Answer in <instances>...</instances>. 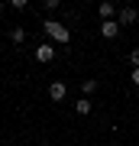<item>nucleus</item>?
<instances>
[{
    "instance_id": "obj_1",
    "label": "nucleus",
    "mask_w": 139,
    "mask_h": 146,
    "mask_svg": "<svg viewBox=\"0 0 139 146\" xmlns=\"http://www.w3.org/2000/svg\"><path fill=\"white\" fill-rule=\"evenodd\" d=\"M42 29H45V36H49L52 42H58V46H65V42L71 39L68 26H62V23H55V20H45V23H42Z\"/></svg>"
},
{
    "instance_id": "obj_2",
    "label": "nucleus",
    "mask_w": 139,
    "mask_h": 146,
    "mask_svg": "<svg viewBox=\"0 0 139 146\" xmlns=\"http://www.w3.org/2000/svg\"><path fill=\"white\" fill-rule=\"evenodd\" d=\"M139 20V13L133 10V7H123V10H117V23L120 26H129V23H136Z\"/></svg>"
},
{
    "instance_id": "obj_3",
    "label": "nucleus",
    "mask_w": 139,
    "mask_h": 146,
    "mask_svg": "<svg viewBox=\"0 0 139 146\" xmlns=\"http://www.w3.org/2000/svg\"><path fill=\"white\" fill-rule=\"evenodd\" d=\"M100 36H103V39H117V36H120V23H117V20L100 23Z\"/></svg>"
},
{
    "instance_id": "obj_4",
    "label": "nucleus",
    "mask_w": 139,
    "mask_h": 146,
    "mask_svg": "<svg viewBox=\"0 0 139 146\" xmlns=\"http://www.w3.org/2000/svg\"><path fill=\"white\" fill-rule=\"evenodd\" d=\"M55 58V49H52V42H42L36 49V62H52Z\"/></svg>"
},
{
    "instance_id": "obj_5",
    "label": "nucleus",
    "mask_w": 139,
    "mask_h": 146,
    "mask_svg": "<svg viewBox=\"0 0 139 146\" xmlns=\"http://www.w3.org/2000/svg\"><path fill=\"white\" fill-rule=\"evenodd\" d=\"M65 94H68V88H65L62 81H52V84H49V98H52V101H65Z\"/></svg>"
},
{
    "instance_id": "obj_6",
    "label": "nucleus",
    "mask_w": 139,
    "mask_h": 146,
    "mask_svg": "<svg viewBox=\"0 0 139 146\" xmlns=\"http://www.w3.org/2000/svg\"><path fill=\"white\" fill-rule=\"evenodd\" d=\"M97 13H100V23L117 20V7H113V3H100V7H97Z\"/></svg>"
},
{
    "instance_id": "obj_7",
    "label": "nucleus",
    "mask_w": 139,
    "mask_h": 146,
    "mask_svg": "<svg viewBox=\"0 0 139 146\" xmlns=\"http://www.w3.org/2000/svg\"><path fill=\"white\" fill-rule=\"evenodd\" d=\"M74 110H78L81 117H88V114H91V101H88V98H81V101L74 104Z\"/></svg>"
},
{
    "instance_id": "obj_8",
    "label": "nucleus",
    "mask_w": 139,
    "mask_h": 146,
    "mask_svg": "<svg viewBox=\"0 0 139 146\" xmlns=\"http://www.w3.org/2000/svg\"><path fill=\"white\" fill-rule=\"evenodd\" d=\"M10 39H13V42H26V29H23V26H13Z\"/></svg>"
},
{
    "instance_id": "obj_9",
    "label": "nucleus",
    "mask_w": 139,
    "mask_h": 146,
    "mask_svg": "<svg viewBox=\"0 0 139 146\" xmlns=\"http://www.w3.org/2000/svg\"><path fill=\"white\" fill-rule=\"evenodd\" d=\"M129 65H133V68H139V46L129 52Z\"/></svg>"
},
{
    "instance_id": "obj_10",
    "label": "nucleus",
    "mask_w": 139,
    "mask_h": 146,
    "mask_svg": "<svg viewBox=\"0 0 139 146\" xmlns=\"http://www.w3.org/2000/svg\"><path fill=\"white\" fill-rule=\"evenodd\" d=\"M91 91H97V81H94V78L84 81V94H91Z\"/></svg>"
},
{
    "instance_id": "obj_11",
    "label": "nucleus",
    "mask_w": 139,
    "mask_h": 146,
    "mask_svg": "<svg viewBox=\"0 0 139 146\" xmlns=\"http://www.w3.org/2000/svg\"><path fill=\"white\" fill-rule=\"evenodd\" d=\"M129 81H133L136 88H139V68H133V72H129Z\"/></svg>"
},
{
    "instance_id": "obj_12",
    "label": "nucleus",
    "mask_w": 139,
    "mask_h": 146,
    "mask_svg": "<svg viewBox=\"0 0 139 146\" xmlns=\"http://www.w3.org/2000/svg\"><path fill=\"white\" fill-rule=\"evenodd\" d=\"M0 13H3V3H0Z\"/></svg>"
}]
</instances>
